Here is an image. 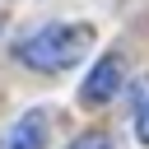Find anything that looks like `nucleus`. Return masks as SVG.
Segmentation results:
<instances>
[{"instance_id":"2","label":"nucleus","mask_w":149,"mask_h":149,"mask_svg":"<svg viewBox=\"0 0 149 149\" xmlns=\"http://www.w3.org/2000/svg\"><path fill=\"white\" fill-rule=\"evenodd\" d=\"M121 79H126V61L112 51V56H102L98 65H93V74L84 79V88H79V98L84 102H107L116 88H121Z\"/></svg>"},{"instance_id":"1","label":"nucleus","mask_w":149,"mask_h":149,"mask_svg":"<svg viewBox=\"0 0 149 149\" xmlns=\"http://www.w3.org/2000/svg\"><path fill=\"white\" fill-rule=\"evenodd\" d=\"M88 42H93V33H88L84 23H47V28H37L33 37L19 42V61L33 65V70L56 74V70L79 65L84 51H88Z\"/></svg>"},{"instance_id":"4","label":"nucleus","mask_w":149,"mask_h":149,"mask_svg":"<svg viewBox=\"0 0 149 149\" xmlns=\"http://www.w3.org/2000/svg\"><path fill=\"white\" fill-rule=\"evenodd\" d=\"M135 135L140 144H149V88L140 93V107H135Z\"/></svg>"},{"instance_id":"5","label":"nucleus","mask_w":149,"mask_h":149,"mask_svg":"<svg viewBox=\"0 0 149 149\" xmlns=\"http://www.w3.org/2000/svg\"><path fill=\"white\" fill-rule=\"evenodd\" d=\"M70 149H112V140H107L102 130H88V135H79Z\"/></svg>"},{"instance_id":"3","label":"nucleus","mask_w":149,"mask_h":149,"mask_svg":"<svg viewBox=\"0 0 149 149\" xmlns=\"http://www.w3.org/2000/svg\"><path fill=\"white\" fill-rule=\"evenodd\" d=\"M0 149H47V116L42 112H23L0 135Z\"/></svg>"}]
</instances>
